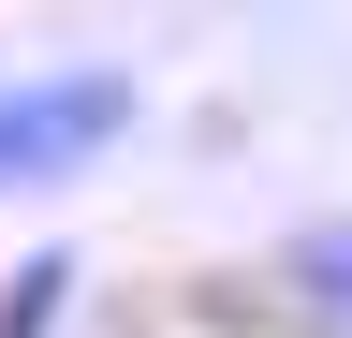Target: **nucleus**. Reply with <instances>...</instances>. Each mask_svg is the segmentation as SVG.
<instances>
[{
	"label": "nucleus",
	"instance_id": "obj_1",
	"mask_svg": "<svg viewBox=\"0 0 352 338\" xmlns=\"http://www.w3.org/2000/svg\"><path fill=\"white\" fill-rule=\"evenodd\" d=\"M132 118H147V89H132L118 59H44V74H0V191H59L88 177Z\"/></svg>",
	"mask_w": 352,
	"mask_h": 338
},
{
	"label": "nucleus",
	"instance_id": "obj_2",
	"mask_svg": "<svg viewBox=\"0 0 352 338\" xmlns=\"http://www.w3.org/2000/svg\"><path fill=\"white\" fill-rule=\"evenodd\" d=\"M279 279L308 294V324H338V338H352V221H308V235H294V265H279Z\"/></svg>",
	"mask_w": 352,
	"mask_h": 338
},
{
	"label": "nucleus",
	"instance_id": "obj_3",
	"mask_svg": "<svg viewBox=\"0 0 352 338\" xmlns=\"http://www.w3.org/2000/svg\"><path fill=\"white\" fill-rule=\"evenodd\" d=\"M59 294H74V250H30L0 279V338H59Z\"/></svg>",
	"mask_w": 352,
	"mask_h": 338
}]
</instances>
